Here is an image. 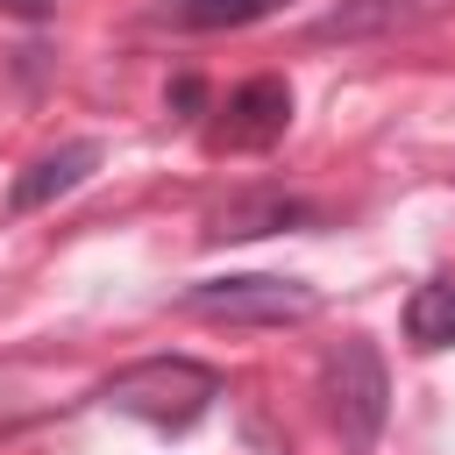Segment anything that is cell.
<instances>
[{
	"instance_id": "1",
	"label": "cell",
	"mask_w": 455,
	"mask_h": 455,
	"mask_svg": "<svg viewBox=\"0 0 455 455\" xmlns=\"http://www.w3.org/2000/svg\"><path fill=\"white\" fill-rule=\"evenodd\" d=\"M213 398H220V370H206L192 355H142V363H128V370H114L100 384L107 412H128V419L164 427V434L199 427L213 412Z\"/></svg>"
},
{
	"instance_id": "11",
	"label": "cell",
	"mask_w": 455,
	"mask_h": 455,
	"mask_svg": "<svg viewBox=\"0 0 455 455\" xmlns=\"http://www.w3.org/2000/svg\"><path fill=\"white\" fill-rule=\"evenodd\" d=\"M199 100H206V92H199V78H178V85H171V107H185V114H192Z\"/></svg>"
},
{
	"instance_id": "3",
	"label": "cell",
	"mask_w": 455,
	"mask_h": 455,
	"mask_svg": "<svg viewBox=\"0 0 455 455\" xmlns=\"http://www.w3.org/2000/svg\"><path fill=\"white\" fill-rule=\"evenodd\" d=\"M178 306L199 313V320H263V327H284V320H306L320 306V291L299 284V277H206Z\"/></svg>"
},
{
	"instance_id": "4",
	"label": "cell",
	"mask_w": 455,
	"mask_h": 455,
	"mask_svg": "<svg viewBox=\"0 0 455 455\" xmlns=\"http://www.w3.org/2000/svg\"><path fill=\"white\" fill-rule=\"evenodd\" d=\"M455 0H341L334 14L313 21L320 43H363V36H398V28H427L441 21Z\"/></svg>"
},
{
	"instance_id": "7",
	"label": "cell",
	"mask_w": 455,
	"mask_h": 455,
	"mask_svg": "<svg viewBox=\"0 0 455 455\" xmlns=\"http://www.w3.org/2000/svg\"><path fill=\"white\" fill-rule=\"evenodd\" d=\"M291 220H313V206L284 199V192H249V199H228L213 213V242H249V235H270V228H291Z\"/></svg>"
},
{
	"instance_id": "10",
	"label": "cell",
	"mask_w": 455,
	"mask_h": 455,
	"mask_svg": "<svg viewBox=\"0 0 455 455\" xmlns=\"http://www.w3.org/2000/svg\"><path fill=\"white\" fill-rule=\"evenodd\" d=\"M57 0H0V14H14V21H43Z\"/></svg>"
},
{
	"instance_id": "5",
	"label": "cell",
	"mask_w": 455,
	"mask_h": 455,
	"mask_svg": "<svg viewBox=\"0 0 455 455\" xmlns=\"http://www.w3.org/2000/svg\"><path fill=\"white\" fill-rule=\"evenodd\" d=\"M284 128H291V85L284 78H249L228 92V121H220L228 149H270Z\"/></svg>"
},
{
	"instance_id": "2",
	"label": "cell",
	"mask_w": 455,
	"mask_h": 455,
	"mask_svg": "<svg viewBox=\"0 0 455 455\" xmlns=\"http://www.w3.org/2000/svg\"><path fill=\"white\" fill-rule=\"evenodd\" d=\"M327 398H334L341 448H348V455H370L377 434H384V412H391V377H384V355H377L363 334L327 355Z\"/></svg>"
},
{
	"instance_id": "9",
	"label": "cell",
	"mask_w": 455,
	"mask_h": 455,
	"mask_svg": "<svg viewBox=\"0 0 455 455\" xmlns=\"http://www.w3.org/2000/svg\"><path fill=\"white\" fill-rule=\"evenodd\" d=\"M284 0H171V21L178 28H249L263 14H277Z\"/></svg>"
},
{
	"instance_id": "6",
	"label": "cell",
	"mask_w": 455,
	"mask_h": 455,
	"mask_svg": "<svg viewBox=\"0 0 455 455\" xmlns=\"http://www.w3.org/2000/svg\"><path fill=\"white\" fill-rule=\"evenodd\" d=\"M92 171H100V142H64V149L36 156V164L7 185V213H36V206L64 199V192H78Z\"/></svg>"
},
{
	"instance_id": "8",
	"label": "cell",
	"mask_w": 455,
	"mask_h": 455,
	"mask_svg": "<svg viewBox=\"0 0 455 455\" xmlns=\"http://www.w3.org/2000/svg\"><path fill=\"white\" fill-rule=\"evenodd\" d=\"M405 341L412 348H455V277H434L405 299Z\"/></svg>"
}]
</instances>
